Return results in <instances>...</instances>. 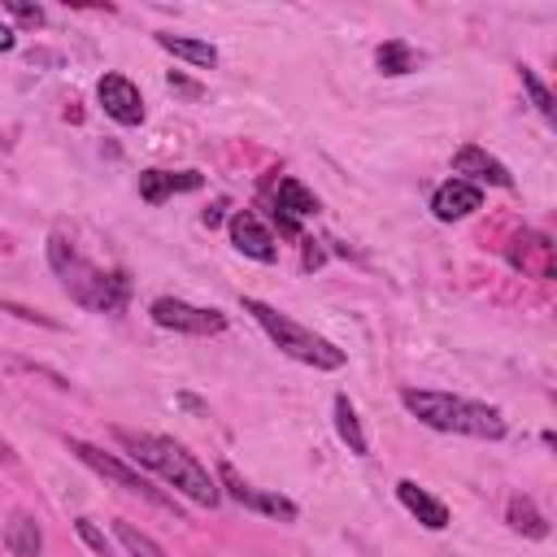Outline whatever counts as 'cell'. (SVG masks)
<instances>
[{"label": "cell", "mask_w": 557, "mask_h": 557, "mask_svg": "<svg viewBox=\"0 0 557 557\" xmlns=\"http://www.w3.org/2000/svg\"><path fill=\"white\" fill-rule=\"evenodd\" d=\"M13 48V30L9 26H0V52H9Z\"/></svg>", "instance_id": "29"}, {"label": "cell", "mask_w": 557, "mask_h": 557, "mask_svg": "<svg viewBox=\"0 0 557 557\" xmlns=\"http://www.w3.org/2000/svg\"><path fill=\"white\" fill-rule=\"evenodd\" d=\"M509 265L531 278H553V239L540 231H522L509 244Z\"/></svg>", "instance_id": "10"}, {"label": "cell", "mask_w": 557, "mask_h": 557, "mask_svg": "<svg viewBox=\"0 0 557 557\" xmlns=\"http://www.w3.org/2000/svg\"><path fill=\"white\" fill-rule=\"evenodd\" d=\"M396 496H400V505L426 527V531H444L448 527V505L444 500H435L426 487H418L413 479H400L396 483Z\"/></svg>", "instance_id": "14"}, {"label": "cell", "mask_w": 557, "mask_h": 557, "mask_svg": "<svg viewBox=\"0 0 557 557\" xmlns=\"http://www.w3.org/2000/svg\"><path fill=\"white\" fill-rule=\"evenodd\" d=\"M113 535L122 540L126 557H165V548H161L148 531H139L135 522H126V518H113Z\"/></svg>", "instance_id": "19"}, {"label": "cell", "mask_w": 557, "mask_h": 557, "mask_svg": "<svg viewBox=\"0 0 557 557\" xmlns=\"http://www.w3.org/2000/svg\"><path fill=\"white\" fill-rule=\"evenodd\" d=\"M431 209H435V218H440V222L470 218L474 209H483V187H474V183H466V178H448V183H440V187H435Z\"/></svg>", "instance_id": "12"}, {"label": "cell", "mask_w": 557, "mask_h": 557, "mask_svg": "<svg viewBox=\"0 0 557 557\" xmlns=\"http://www.w3.org/2000/svg\"><path fill=\"white\" fill-rule=\"evenodd\" d=\"M113 440L139 461V466H148V470H157L170 487H178L183 496H191L196 505H218L222 500V492H218V483L209 479V470L183 448V444H174V440H165V435H148V431H126V426H113Z\"/></svg>", "instance_id": "1"}, {"label": "cell", "mask_w": 557, "mask_h": 557, "mask_svg": "<svg viewBox=\"0 0 557 557\" xmlns=\"http://www.w3.org/2000/svg\"><path fill=\"white\" fill-rule=\"evenodd\" d=\"M70 453L83 461V466H91L96 474H104V479H113L117 487H126V492H135V496H144L148 505H157V509H165V513H174V518H183L178 513V505H174V496H165L157 483H148L139 470H131V466H122L113 453H104V448H96V444H87V440H70Z\"/></svg>", "instance_id": "5"}, {"label": "cell", "mask_w": 557, "mask_h": 557, "mask_svg": "<svg viewBox=\"0 0 557 557\" xmlns=\"http://www.w3.org/2000/svg\"><path fill=\"white\" fill-rule=\"evenodd\" d=\"M152 322L165 326V331H183V335H218V331H226V313L187 305V300H178V296L152 300Z\"/></svg>", "instance_id": "6"}, {"label": "cell", "mask_w": 557, "mask_h": 557, "mask_svg": "<svg viewBox=\"0 0 557 557\" xmlns=\"http://www.w3.org/2000/svg\"><path fill=\"white\" fill-rule=\"evenodd\" d=\"M335 431L348 444V453L366 457V435H361V422H357V409H352L348 396H335Z\"/></svg>", "instance_id": "20"}, {"label": "cell", "mask_w": 557, "mask_h": 557, "mask_svg": "<svg viewBox=\"0 0 557 557\" xmlns=\"http://www.w3.org/2000/svg\"><path fill=\"white\" fill-rule=\"evenodd\" d=\"M453 170H457V178H466V183H492V187H513V174L496 161V157H487L479 144H466V148H457V157H453Z\"/></svg>", "instance_id": "11"}, {"label": "cell", "mask_w": 557, "mask_h": 557, "mask_svg": "<svg viewBox=\"0 0 557 557\" xmlns=\"http://www.w3.org/2000/svg\"><path fill=\"white\" fill-rule=\"evenodd\" d=\"M239 305H244V313L257 318V326H261L292 361H305V366H313V370H339V366H344V348H335L331 339H322V335H313L309 326L292 322V318L278 313L274 305H265V300H257V296H244Z\"/></svg>", "instance_id": "3"}, {"label": "cell", "mask_w": 557, "mask_h": 557, "mask_svg": "<svg viewBox=\"0 0 557 557\" xmlns=\"http://www.w3.org/2000/svg\"><path fill=\"white\" fill-rule=\"evenodd\" d=\"M222 209H226V200H218L213 209H205V226H218L222 222Z\"/></svg>", "instance_id": "28"}, {"label": "cell", "mask_w": 557, "mask_h": 557, "mask_svg": "<svg viewBox=\"0 0 557 557\" xmlns=\"http://www.w3.org/2000/svg\"><path fill=\"white\" fill-rule=\"evenodd\" d=\"M309 213H318V196L300 178L283 174L274 183V218H278V231L283 235H296L300 231V218H309Z\"/></svg>", "instance_id": "9"}, {"label": "cell", "mask_w": 557, "mask_h": 557, "mask_svg": "<svg viewBox=\"0 0 557 557\" xmlns=\"http://www.w3.org/2000/svg\"><path fill=\"white\" fill-rule=\"evenodd\" d=\"M196 187H200V174L196 170H178V174H170V170H144L139 174V200H148V205H161L165 196L196 191Z\"/></svg>", "instance_id": "15"}, {"label": "cell", "mask_w": 557, "mask_h": 557, "mask_svg": "<svg viewBox=\"0 0 557 557\" xmlns=\"http://www.w3.org/2000/svg\"><path fill=\"white\" fill-rule=\"evenodd\" d=\"M48 261H52V270H57V274H65V270L78 261V252L70 248V239H65V235H52V239H48Z\"/></svg>", "instance_id": "24"}, {"label": "cell", "mask_w": 557, "mask_h": 557, "mask_svg": "<svg viewBox=\"0 0 557 557\" xmlns=\"http://www.w3.org/2000/svg\"><path fill=\"white\" fill-rule=\"evenodd\" d=\"M400 400L431 431H453V435H474V440H500L505 435V418L492 405H479V400H466L453 392H426V387H405Z\"/></svg>", "instance_id": "2"}, {"label": "cell", "mask_w": 557, "mask_h": 557, "mask_svg": "<svg viewBox=\"0 0 557 557\" xmlns=\"http://www.w3.org/2000/svg\"><path fill=\"white\" fill-rule=\"evenodd\" d=\"M231 244L244 252V257H252V261H274L278 257V244H274V235L248 213V209H239V213H231Z\"/></svg>", "instance_id": "13"}, {"label": "cell", "mask_w": 557, "mask_h": 557, "mask_svg": "<svg viewBox=\"0 0 557 557\" xmlns=\"http://www.w3.org/2000/svg\"><path fill=\"white\" fill-rule=\"evenodd\" d=\"M61 278H65V292H70L83 309H91V313H117V309L126 305V296H131V283H126L122 270L104 274L100 265H91V261H83V257H78Z\"/></svg>", "instance_id": "4"}, {"label": "cell", "mask_w": 557, "mask_h": 557, "mask_svg": "<svg viewBox=\"0 0 557 557\" xmlns=\"http://www.w3.org/2000/svg\"><path fill=\"white\" fill-rule=\"evenodd\" d=\"M157 44H161L165 52L183 57L187 65H200V70H213V65H218V48H213L209 39H191V35H170V30H161Z\"/></svg>", "instance_id": "17"}, {"label": "cell", "mask_w": 557, "mask_h": 557, "mask_svg": "<svg viewBox=\"0 0 557 557\" xmlns=\"http://www.w3.org/2000/svg\"><path fill=\"white\" fill-rule=\"evenodd\" d=\"M4 548L13 557H39L44 553V531H39L35 513H26V509H13L9 513V522H4Z\"/></svg>", "instance_id": "16"}, {"label": "cell", "mask_w": 557, "mask_h": 557, "mask_svg": "<svg viewBox=\"0 0 557 557\" xmlns=\"http://www.w3.org/2000/svg\"><path fill=\"white\" fill-rule=\"evenodd\" d=\"M74 531H78V540L91 548V553H100V557H113V544H109V535L91 522V518H74Z\"/></svg>", "instance_id": "23"}, {"label": "cell", "mask_w": 557, "mask_h": 557, "mask_svg": "<svg viewBox=\"0 0 557 557\" xmlns=\"http://www.w3.org/2000/svg\"><path fill=\"white\" fill-rule=\"evenodd\" d=\"M518 74H522V91L531 96V104L540 109V117H544V122H557V104H553V91H548V87L535 78V70H527V65H522Z\"/></svg>", "instance_id": "22"}, {"label": "cell", "mask_w": 557, "mask_h": 557, "mask_svg": "<svg viewBox=\"0 0 557 557\" xmlns=\"http://www.w3.org/2000/svg\"><path fill=\"white\" fill-rule=\"evenodd\" d=\"M4 9H9L17 22H26V26H44V9H39V4H26V0H4Z\"/></svg>", "instance_id": "25"}, {"label": "cell", "mask_w": 557, "mask_h": 557, "mask_svg": "<svg viewBox=\"0 0 557 557\" xmlns=\"http://www.w3.org/2000/svg\"><path fill=\"white\" fill-rule=\"evenodd\" d=\"M170 87H174V91H183V96H200V87H196V83H187V78H178V74H170Z\"/></svg>", "instance_id": "27"}, {"label": "cell", "mask_w": 557, "mask_h": 557, "mask_svg": "<svg viewBox=\"0 0 557 557\" xmlns=\"http://www.w3.org/2000/svg\"><path fill=\"white\" fill-rule=\"evenodd\" d=\"M0 309H4V313H13V318H22V322H39V326H57V322H52V318H44L39 309H26V305H13V300H4Z\"/></svg>", "instance_id": "26"}, {"label": "cell", "mask_w": 557, "mask_h": 557, "mask_svg": "<svg viewBox=\"0 0 557 557\" xmlns=\"http://www.w3.org/2000/svg\"><path fill=\"white\" fill-rule=\"evenodd\" d=\"M374 61H379L383 74H409V70L418 65V52H413L405 39H387V44H379Z\"/></svg>", "instance_id": "21"}, {"label": "cell", "mask_w": 557, "mask_h": 557, "mask_svg": "<svg viewBox=\"0 0 557 557\" xmlns=\"http://www.w3.org/2000/svg\"><path fill=\"white\" fill-rule=\"evenodd\" d=\"M96 100H100V109H104L113 122H122V126H139V122H144V96H139V87H135L131 78H122V74H104V78L96 83Z\"/></svg>", "instance_id": "7"}, {"label": "cell", "mask_w": 557, "mask_h": 557, "mask_svg": "<svg viewBox=\"0 0 557 557\" xmlns=\"http://www.w3.org/2000/svg\"><path fill=\"white\" fill-rule=\"evenodd\" d=\"M509 527L522 531V535H531V540H544L548 535V518L535 509L531 496H513L509 500Z\"/></svg>", "instance_id": "18"}, {"label": "cell", "mask_w": 557, "mask_h": 557, "mask_svg": "<svg viewBox=\"0 0 557 557\" xmlns=\"http://www.w3.org/2000/svg\"><path fill=\"white\" fill-rule=\"evenodd\" d=\"M218 479H222V487H226V496L235 500V505H248V509H257V513H270V518H283V522H292L296 518V505L287 500V496H274V492H261V487H252V483H244L239 474H235V466H218Z\"/></svg>", "instance_id": "8"}]
</instances>
